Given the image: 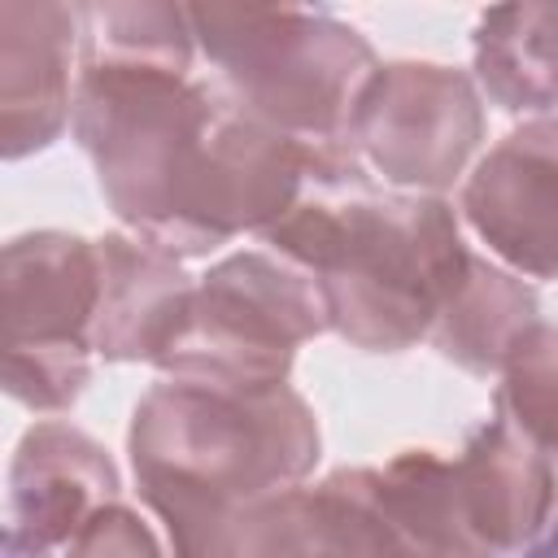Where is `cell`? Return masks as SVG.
<instances>
[{"label": "cell", "mask_w": 558, "mask_h": 558, "mask_svg": "<svg viewBox=\"0 0 558 558\" xmlns=\"http://www.w3.org/2000/svg\"><path fill=\"white\" fill-rule=\"evenodd\" d=\"M192 44L183 4L83 9L74 140L109 209L174 257L270 231L323 183L318 153L192 78Z\"/></svg>", "instance_id": "1"}, {"label": "cell", "mask_w": 558, "mask_h": 558, "mask_svg": "<svg viewBox=\"0 0 558 558\" xmlns=\"http://www.w3.org/2000/svg\"><path fill=\"white\" fill-rule=\"evenodd\" d=\"M318 418L301 392L166 375L131 414L126 449L144 506L174 558H235L244 514L296 488L318 462Z\"/></svg>", "instance_id": "2"}, {"label": "cell", "mask_w": 558, "mask_h": 558, "mask_svg": "<svg viewBox=\"0 0 558 558\" xmlns=\"http://www.w3.org/2000/svg\"><path fill=\"white\" fill-rule=\"evenodd\" d=\"M262 240L314 279L327 327L362 353L432 340L471 262L453 209L418 192L314 183Z\"/></svg>", "instance_id": "3"}, {"label": "cell", "mask_w": 558, "mask_h": 558, "mask_svg": "<svg viewBox=\"0 0 558 558\" xmlns=\"http://www.w3.org/2000/svg\"><path fill=\"white\" fill-rule=\"evenodd\" d=\"M187 17L235 105L323 161L366 174L353 148V113L379 65L349 22L327 9L253 4H187Z\"/></svg>", "instance_id": "4"}, {"label": "cell", "mask_w": 558, "mask_h": 558, "mask_svg": "<svg viewBox=\"0 0 558 558\" xmlns=\"http://www.w3.org/2000/svg\"><path fill=\"white\" fill-rule=\"evenodd\" d=\"M327 327L305 270L270 253H231L196 283L187 318L157 362L174 379L227 388H283L296 349Z\"/></svg>", "instance_id": "5"}, {"label": "cell", "mask_w": 558, "mask_h": 558, "mask_svg": "<svg viewBox=\"0 0 558 558\" xmlns=\"http://www.w3.org/2000/svg\"><path fill=\"white\" fill-rule=\"evenodd\" d=\"M100 262L96 240L70 231H26L4 244V392L26 410H70L96 353Z\"/></svg>", "instance_id": "6"}, {"label": "cell", "mask_w": 558, "mask_h": 558, "mask_svg": "<svg viewBox=\"0 0 558 558\" xmlns=\"http://www.w3.org/2000/svg\"><path fill=\"white\" fill-rule=\"evenodd\" d=\"M484 140V100L475 78L436 61H392L366 83L353 113L362 166L397 187H449Z\"/></svg>", "instance_id": "7"}, {"label": "cell", "mask_w": 558, "mask_h": 558, "mask_svg": "<svg viewBox=\"0 0 558 558\" xmlns=\"http://www.w3.org/2000/svg\"><path fill=\"white\" fill-rule=\"evenodd\" d=\"M471 231L527 279H558V118L497 140L462 183Z\"/></svg>", "instance_id": "8"}, {"label": "cell", "mask_w": 558, "mask_h": 558, "mask_svg": "<svg viewBox=\"0 0 558 558\" xmlns=\"http://www.w3.org/2000/svg\"><path fill=\"white\" fill-rule=\"evenodd\" d=\"M83 44V9L52 0L0 4V140L4 157L48 148L74 122L78 78L74 52Z\"/></svg>", "instance_id": "9"}, {"label": "cell", "mask_w": 558, "mask_h": 558, "mask_svg": "<svg viewBox=\"0 0 558 558\" xmlns=\"http://www.w3.org/2000/svg\"><path fill=\"white\" fill-rule=\"evenodd\" d=\"M118 466L87 432L44 418L35 423L9 462V527L4 536L52 554L65 549L100 510L118 506Z\"/></svg>", "instance_id": "10"}, {"label": "cell", "mask_w": 558, "mask_h": 558, "mask_svg": "<svg viewBox=\"0 0 558 558\" xmlns=\"http://www.w3.org/2000/svg\"><path fill=\"white\" fill-rule=\"evenodd\" d=\"M453 484L480 558H527L558 506L554 462L501 414L471 432L453 458Z\"/></svg>", "instance_id": "11"}, {"label": "cell", "mask_w": 558, "mask_h": 558, "mask_svg": "<svg viewBox=\"0 0 558 558\" xmlns=\"http://www.w3.org/2000/svg\"><path fill=\"white\" fill-rule=\"evenodd\" d=\"M235 558H392L366 466L257 501L235 532Z\"/></svg>", "instance_id": "12"}, {"label": "cell", "mask_w": 558, "mask_h": 558, "mask_svg": "<svg viewBox=\"0 0 558 558\" xmlns=\"http://www.w3.org/2000/svg\"><path fill=\"white\" fill-rule=\"evenodd\" d=\"M100 305H96V353L105 362H161L187 318L196 283L183 275L174 253L144 235H100Z\"/></svg>", "instance_id": "13"}, {"label": "cell", "mask_w": 558, "mask_h": 558, "mask_svg": "<svg viewBox=\"0 0 558 558\" xmlns=\"http://www.w3.org/2000/svg\"><path fill=\"white\" fill-rule=\"evenodd\" d=\"M366 480L392 558H480L458 501L453 458L405 449L384 466H366Z\"/></svg>", "instance_id": "14"}, {"label": "cell", "mask_w": 558, "mask_h": 558, "mask_svg": "<svg viewBox=\"0 0 558 558\" xmlns=\"http://www.w3.org/2000/svg\"><path fill=\"white\" fill-rule=\"evenodd\" d=\"M541 323L536 292L514 275L471 253L466 275L432 327V344L445 362L462 366L466 375H501L519 340Z\"/></svg>", "instance_id": "15"}, {"label": "cell", "mask_w": 558, "mask_h": 558, "mask_svg": "<svg viewBox=\"0 0 558 558\" xmlns=\"http://www.w3.org/2000/svg\"><path fill=\"white\" fill-rule=\"evenodd\" d=\"M475 78L506 113L558 109V4H493L475 22Z\"/></svg>", "instance_id": "16"}, {"label": "cell", "mask_w": 558, "mask_h": 558, "mask_svg": "<svg viewBox=\"0 0 558 558\" xmlns=\"http://www.w3.org/2000/svg\"><path fill=\"white\" fill-rule=\"evenodd\" d=\"M497 414L558 471V323H536L519 340L497 384Z\"/></svg>", "instance_id": "17"}, {"label": "cell", "mask_w": 558, "mask_h": 558, "mask_svg": "<svg viewBox=\"0 0 558 558\" xmlns=\"http://www.w3.org/2000/svg\"><path fill=\"white\" fill-rule=\"evenodd\" d=\"M61 558H166V554H161L153 527L135 510L109 506L65 545Z\"/></svg>", "instance_id": "18"}, {"label": "cell", "mask_w": 558, "mask_h": 558, "mask_svg": "<svg viewBox=\"0 0 558 558\" xmlns=\"http://www.w3.org/2000/svg\"><path fill=\"white\" fill-rule=\"evenodd\" d=\"M527 558H558V506H554V514H549V523H545V532L532 541V549H527Z\"/></svg>", "instance_id": "19"}, {"label": "cell", "mask_w": 558, "mask_h": 558, "mask_svg": "<svg viewBox=\"0 0 558 558\" xmlns=\"http://www.w3.org/2000/svg\"><path fill=\"white\" fill-rule=\"evenodd\" d=\"M4 558H48V554H39V549H31V545H22V541L4 536Z\"/></svg>", "instance_id": "20"}]
</instances>
